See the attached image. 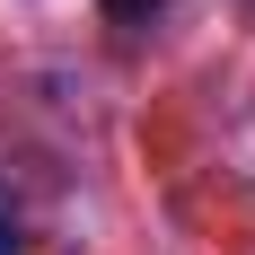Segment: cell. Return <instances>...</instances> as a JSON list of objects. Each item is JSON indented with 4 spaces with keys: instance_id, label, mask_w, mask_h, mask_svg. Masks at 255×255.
I'll list each match as a JSON object with an SVG mask.
<instances>
[{
    "instance_id": "cell-1",
    "label": "cell",
    "mask_w": 255,
    "mask_h": 255,
    "mask_svg": "<svg viewBox=\"0 0 255 255\" xmlns=\"http://www.w3.org/2000/svg\"><path fill=\"white\" fill-rule=\"evenodd\" d=\"M26 229H18V194H9V176H0V255H18Z\"/></svg>"
},
{
    "instance_id": "cell-2",
    "label": "cell",
    "mask_w": 255,
    "mask_h": 255,
    "mask_svg": "<svg viewBox=\"0 0 255 255\" xmlns=\"http://www.w3.org/2000/svg\"><path fill=\"white\" fill-rule=\"evenodd\" d=\"M158 9H167V0H106V18H115V26H141V18H158Z\"/></svg>"
}]
</instances>
